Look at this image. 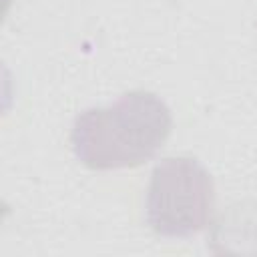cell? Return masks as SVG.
<instances>
[{
  "mask_svg": "<svg viewBox=\"0 0 257 257\" xmlns=\"http://www.w3.org/2000/svg\"><path fill=\"white\" fill-rule=\"evenodd\" d=\"M171 126V110L157 94L131 90L110 106L80 112L70 141L88 169H126L151 161L169 139Z\"/></svg>",
  "mask_w": 257,
  "mask_h": 257,
  "instance_id": "cell-1",
  "label": "cell"
},
{
  "mask_svg": "<svg viewBox=\"0 0 257 257\" xmlns=\"http://www.w3.org/2000/svg\"><path fill=\"white\" fill-rule=\"evenodd\" d=\"M215 185L209 171L191 157L163 159L151 173L147 221L163 237H191L211 221Z\"/></svg>",
  "mask_w": 257,
  "mask_h": 257,
  "instance_id": "cell-2",
  "label": "cell"
}]
</instances>
